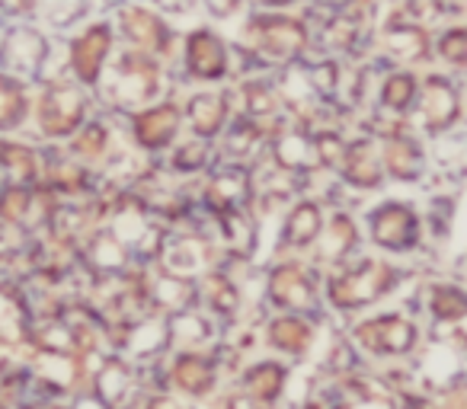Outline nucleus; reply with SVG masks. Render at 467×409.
<instances>
[{
	"label": "nucleus",
	"mask_w": 467,
	"mask_h": 409,
	"mask_svg": "<svg viewBox=\"0 0 467 409\" xmlns=\"http://www.w3.org/2000/svg\"><path fill=\"white\" fill-rule=\"evenodd\" d=\"M349 349L368 368H390V364H413L426 345L420 320L403 311H378L368 317L352 320L343 330Z\"/></svg>",
	"instance_id": "obj_1"
},
{
	"label": "nucleus",
	"mask_w": 467,
	"mask_h": 409,
	"mask_svg": "<svg viewBox=\"0 0 467 409\" xmlns=\"http://www.w3.org/2000/svg\"><path fill=\"white\" fill-rule=\"evenodd\" d=\"M403 272L381 256H358L324 272V307L339 317H356L397 291Z\"/></svg>",
	"instance_id": "obj_2"
},
{
	"label": "nucleus",
	"mask_w": 467,
	"mask_h": 409,
	"mask_svg": "<svg viewBox=\"0 0 467 409\" xmlns=\"http://www.w3.org/2000/svg\"><path fill=\"white\" fill-rule=\"evenodd\" d=\"M97 90H103L106 103L119 112H138L161 103L163 97V67L161 58L144 52H125L109 65Z\"/></svg>",
	"instance_id": "obj_3"
},
{
	"label": "nucleus",
	"mask_w": 467,
	"mask_h": 409,
	"mask_svg": "<svg viewBox=\"0 0 467 409\" xmlns=\"http://www.w3.org/2000/svg\"><path fill=\"white\" fill-rule=\"evenodd\" d=\"M29 116L46 141H71L90 122V90L74 80H46Z\"/></svg>",
	"instance_id": "obj_4"
},
{
	"label": "nucleus",
	"mask_w": 467,
	"mask_h": 409,
	"mask_svg": "<svg viewBox=\"0 0 467 409\" xmlns=\"http://www.w3.org/2000/svg\"><path fill=\"white\" fill-rule=\"evenodd\" d=\"M266 304L273 313H305L324 317V272L314 262L282 260L266 275Z\"/></svg>",
	"instance_id": "obj_5"
},
{
	"label": "nucleus",
	"mask_w": 467,
	"mask_h": 409,
	"mask_svg": "<svg viewBox=\"0 0 467 409\" xmlns=\"http://www.w3.org/2000/svg\"><path fill=\"white\" fill-rule=\"evenodd\" d=\"M214 349L167 352V358L161 362V387L192 406H205L224 383H231Z\"/></svg>",
	"instance_id": "obj_6"
},
{
	"label": "nucleus",
	"mask_w": 467,
	"mask_h": 409,
	"mask_svg": "<svg viewBox=\"0 0 467 409\" xmlns=\"http://www.w3.org/2000/svg\"><path fill=\"white\" fill-rule=\"evenodd\" d=\"M365 228H368V240L375 250L388 256H403L420 250L422 234H426V221H422L420 211L400 199H388L381 205L368 211L365 218Z\"/></svg>",
	"instance_id": "obj_7"
},
{
	"label": "nucleus",
	"mask_w": 467,
	"mask_h": 409,
	"mask_svg": "<svg viewBox=\"0 0 467 409\" xmlns=\"http://www.w3.org/2000/svg\"><path fill=\"white\" fill-rule=\"evenodd\" d=\"M263 349L266 355H275L282 362L295 364H314L317 362L320 345V317H305V313H269L266 323L260 326Z\"/></svg>",
	"instance_id": "obj_8"
},
{
	"label": "nucleus",
	"mask_w": 467,
	"mask_h": 409,
	"mask_svg": "<svg viewBox=\"0 0 467 409\" xmlns=\"http://www.w3.org/2000/svg\"><path fill=\"white\" fill-rule=\"evenodd\" d=\"M247 46L250 52H256V58H266V61H275V65H292L305 55L307 36L305 23L298 20H288V16H250L247 29Z\"/></svg>",
	"instance_id": "obj_9"
},
{
	"label": "nucleus",
	"mask_w": 467,
	"mask_h": 409,
	"mask_svg": "<svg viewBox=\"0 0 467 409\" xmlns=\"http://www.w3.org/2000/svg\"><path fill=\"white\" fill-rule=\"evenodd\" d=\"M295 364L282 362L275 355H256L237 371L234 387L244 390L250 400L263 403L269 409H288L292 400V383H295Z\"/></svg>",
	"instance_id": "obj_10"
},
{
	"label": "nucleus",
	"mask_w": 467,
	"mask_h": 409,
	"mask_svg": "<svg viewBox=\"0 0 467 409\" xmlns=\"http://www.w3.org/2000/svg\"><path fill=\"white\" fill-rule=\"evenodd\" d=\"M375 138H378V144H381V163H384V176H388V179L420 182L422 176H426L429 154L403 118H390Z\"/></svg>",
	"instance_id": "obj_11"
},
{
	"label": "nucleus",
	"mask_w": 467,
	"mask_h": 409,
	"mask_svg": "<svg viewBox=\"0 0 467 409\" xmlns=\"http://www.w3.org/2000/svg\"><path fill=\"white\" fill-rule=\"evenodd\" d=\"M182 122H186L182 103H176V99H161V103L148 106V109L131 112L129 138L144 154H163V150H173L176 144H180Z\"/></svg>",
	"instance_id": "obj_12"
},
{
	"label": "nucleus",
	"mask_w": 467,
	"mask_h": 409,
	"mask_svg": "<svg viewBox=\"0 0 467 409\" xmlns=\"http://www.w3.org/2000/svg\"><path fill=\"white\" fill-rule=\"evenodd\" d=\"M413 118L429 138H441L458 125L461 118V93L451 77L429 74L420 84V99L413 106Z\"/></svg>",
	"instance_id": "obj_13"
},
{
	"label": "nucleus",
	"mask_w": 467,
	"mask_h": 409,
	"mask_svg": "<svg viewBox=\"0 0 467 409\" xmlns=\"http://www.w3.org/2000/svg\"><path fill=\"white\" fill-rule=\"evenodd\" d=\"M254 169L237 167V163H218L202 182V209L208 211V218L254 209Z\"/></svg>",
	"instance_id": "obj_14"
},
{
	"label": "nucleus",
	"mask_w": 467,
	"mask_h": 409,
	"mask_svg": "<svg viewBox=\"0 0 467 409\" xmlns=\"http://www.w3.org/2000/svg\"><path fill=\"white\" fill-rule=\"evenodd\" d=\"M48 39L33 26H16L0 39V71L10 77L33 84L46 77Z\"/></svg>",
	"instance_id": "obj_15"
},
{
	"label": "nucleus",
	"mask_w": 467,
	"mask_h": 409,
	"mask_svg": "<svg viewBox=\"0 0 467 409\" xmlns=\"http://www.w3.org/2000/svg\"><path fill=\"white\" fill-rule=\"evenodd\" d=\"M112 29L106 23H93L87 26L78 39L67 48V71H71V80L87 90H97L103 74L109 71L112 65Z\"/></svg>",
	"instance_id": "obj_16"
},
{
	"label": "nucleus",
	"mask_w": 467,
	"mask_h": 409,
	"mask_svg": "<svg viewBox=\"0 0 467 409\" xmlns=\"http://www.w3.org/2000/svg\"><path fill=\"white\" fill-rule=\"evenodd\" d=\"M269 160L279 169H285V173L298 176V179L324 169L320 154H317V141H314V131L301 128V125H295V122L275 125V131L269 135Z\"/></svg>",
	"instance_id": "obj_17"
},
{
	"label": "nucleus",
	"mask_w": 467,
	"mask_h": 409,
	"mask_svg": "<svg viewBox=\"0 0 467 409\" xmlns=\"http://www.w3.org/2000/svg\"><path fill=\"white\" fill-rule=\"evenodd\" d=\"M231 71V55L227 46L208 29H195L186 36V52H182V74L195 84H221Z\"/></svg>",
	"instance_id": "obj_18"
},
{
	"label": "nucleus",
	"mask_w": 467,
	"mask_h": 409,
	"mask_svg": "<svg viewBox=\"0 0 467 409\" xmlns=\"http://www.w3.org/2000/svg\"><path fill=\"white\" fill-rule=\"evenodd\" d=\"M358 243H362V230H358L356 218L349 211H333L327 218L324 230H320L317 243L311 250V262L320 272H330V269L343 266L356 256Z\"/></svg>",
	"instance_id": "obj_19"
},
{
	"label": "nucleus",
	"mask_w": 467,
	"mask_h": 409,
	"mask_svg": "<svg viewBox=\"0 0 467 409\" xmlns=\"http://www.w3.org/2000/svg\"><path fill=\"white\" fill-rule=\"evenodd\" d=\"M195 288H199V311H205L221 330L241 320L244 291H241V285L234 281L231 272H224V269H218V266L208 269L202 279H195Z\"/></svg>",
	"instance_id": "obj_20"
},
{
	"label": "nucleus",
	"mask_w": 467,
	"mask_h": 409,
	"mask_svg": "<svg viewBox=\"0 0 467 409\" xmlns=\"http://www.w3.org/2000/svg\"><path fill=\"white\" fill-rule=\"evenodd\" d=\"M182 116L192 131V138L202 141H218L234 122V97L224 90H199L186 99Z\"/></svg>",
	"instance_id": "obj_21"
},
{
	"label": "nucleus",
	"mask_w": 467,
	"mask_h": 409,
	"mask_svg": "<svg viewBox=\"0 0 467 409\" xmlns=\"http://www.w3.org/2000/svg\"><path fill=\"white\" fill-rule=\"evenodd\" d=\"M339 179L358 192H375L384 186V163H381V144L375 135L352 138L346 144L343 163H339Z\"/></svg>",
	"instance_id": "obj_22"
},
{
	"label": "nucleus",
	"mask_w": 467,
	"mask_h": 409,
	"mask_svg": "<svg viewBox=\"0 0 467 409\" xmlns=\"http://www.w3.org/2000/svg\"><path fill=\"white\" fill-rule=\"evenodd\" d=\"M324 224H327V215L317 199L307 195V199L292 201L288 215L282 218V234H279L282 250H288V253H307V250H314Z\"/></svg>",
	"instance_id": "obj_23"
},
{
	"label": "nucleus",
	"mask_w": 467,
	"mask_h": 409,
	"mask_svg": "<svg viewBox=\"0 0 467 409\" xmlns=\"http://www.w3.org/2000/svg\"><path fill=\"white\" fill-rule=\"evenodd\" d=\"M119 23H122V36L129 39L131 52H144L150 58L170 55V29L163 26L157 14L144 7H125L119 14Z\"/></svg>",
	"instance_id": "obj_24"
},
{
	"label": "nucleus",
	"mask_w": 467,
	"mask_h": 409,
	"mask_svg": "<svg viewBox=\"0 0 467 409\" xmlns=\"http://www.w3.org/2000/svg\"><path fill=\"white\" fill-rule=\"evenodd\" d=\"M48 150H39L29 141L16 138H0V176L14 186H39L46 173Z\"/></svg>",
	"instance_id": "obj_25"
},
{
	"label": "nucleus",
	"mask_w": 467,
	"mask_h": 409,
	"mask_svg": "<svg viewBox=\"0 0 467 409\" xmlns=\"http://www.w3.org/2000/svg\"><path fill=\"white\" fill-rule=\"evenodd\" d=\"M214 230H218V240L224 247V253L237 262L254 260L256 247H260V228H256L254 209H237L224 211V215H214Z\"/></svg>",
	"instance_id": "obj_26"
},
{
	"label": "nucleus",
	"mask_w": 467,
	"mask_h": 409,
	"mask_svg": "<svg viewBox=\"0 0 467 409\" xmlns=\"http://www.w3.org/2000/svg\"><path fill=\"white\" fill-rule=\"evenodd\" d=\"M170 326V352H195V349H214L221 343V326L208 317L205 311H180L167 317Z\"/></svg>",
	"instance_id": "obj_27"
},
{
	"label": "nucleus",
	"mask_w": 467,
	"mask_h": 409,
	"mask_svg": "<svg viewBox=\"0 0 467 409\" xmlns=\"http://www.w3.org/2000/svg\"><path fill=\"white\" fill-rule=\"evenodd\" d=\"M273 131L275 128H269V125H263V122H254V118L234 116V122L227 125V131L218 138L221 141V148H218L221 163L247 167V160H254V157L260 154L263 144H269V135H273Z\"/></svg>",
	"instance_id": "obj_28"
},
{
	"label": "nucleus",
	"mask_w": 467,
	"mask_h": 409,
	"mask_svg": "<svg viewBox=\"0 0 467 409\" xmlns=\"http://www.w3.org/2000/svg\"><path fill=\"white\" fill-rule=\"evenodd\" d=\"M237 103H241L244 118H254V122H263V125H269V128L285 122V118H279L282 97L269 80H260V77L244 80V84L237 87Z\"/></svg>",
	"instance_id": "obj_29"
},
{
	"label": "nucleus",
	"mask_w": 467,
	"mask_h": 409,
	"mask_svg": "<svg viewBox=\"0 0 467 409\" xmlns=\"http://www.w3.org/2000/svg\"><path fill=\"white\" fill-rule=\"evenodd\" d=\"M67 154L90 169L99 167V163H109L112 160V128L103 118H90V122L67 141Z\"/></svg>",
	"instance_id": "obj_30"
},
{
	"label": "nucleus",
	"mask_w": 467,
	"mask_h": 409,
	"mask_svg": "<svg viewBox=\"0 0 467 409\" xmlns=\"http://www.w3.org/2000/svg\"><path fill=\"white\" fill-rule=\"evenodd\" d=\"M426 311H429V320H432L441 332L454 330V326L467 320V291L451 285V281H439V285L429 288Z\"/></svg>",
	"instance_id": "obj_31"
},
{
	"label": "nucleus",
	"mask_w": 467,
	"mask_h": 409,
	"mask_svg": "<svg viewBox=\"0 0 467 409\" xmlns=\"http://www.w3.org/2000/svg\"><path fill=\"white\" fill-rule=\"evenodd\" d=\"M33 99H29V84L10 77L0 71V138H10L29 122Z\"/></svg>",
	"instance_id": "obj_32"
},
{
	"label": "nucleus",
	"mask_w": 467,
	"mask_h": 409,
	"mask_svg": "<svg viewBox=\"0 0 467 409\" xmlns=\"http://www.w3.org/2000/svg\"><path fill=\"white\" fill-rule=\"evenodd\" d=\"M420 84L422 80L413 71H390L378 90L381 112H388L390 118H407V112H413L416 99H420Z\"/></svg>",
	"instance_id": "obj_33"
},
{
	"label": "nucleus",
	"mask_w": 467,
	"mask_h": 409,
	"mask_svg": "<svg viewBox=\"0 0 467 409\" xmlns=\"http://www.w3.org/2000/svg\"><path fill=\"white\" fill-rule=\"evenodd\" d=\"M384 55L403 65H413L429 55V36L416 23H388L384 26Z\"/></svg>",
	"instance_id": "obj_34"
},
{
	"label": "nucleus",
	"mask_w": 467,
	"mask_h": 409,
	"mask_svg": "<svg viewBox=\"0 0 467 409\" xmlns=\"http://www.w3.org/2000/svg\"><path fill=\"white\" fill-rule=\"evenodd\" d=\"M214 141H202V138H189V141L176 144L170 150V169L176 176H199V173H212L214 163Z\"/></svg>",
	"instance_id": "obj_35"
},
{
	"label": "nucleus",
	"mask_w": 467,
	"mask_h": 409,
	"mask_svg": "<svg viewBox=\"0 0 467 409\" xmlns=\"http://www.w3.org/2000/svg\"><path fill=\"white\" fill-rule=\"evenodd\" d=\"M439 58L451 67H467V29H448L439 39Z\"/></svg>",
	"instance_id": "obj_36"
},
{
	"label": "nucleus",
	"mask_w": 467,
	"mask_h": 409,
	"mask_svg": "<svg viewBox=\"0 0 467 409\" xmlns=\"http://www.w3.org/2000/svg\"><path fill=\"white\" fill-rule=\"evenodd\" d=\"M84 10H87L84 0H48V20L55 26H71Z\"/></svg>",
	"instance_id": "obj_37"
},
{
	"label": "nucleus",
	"mask_w": 467,
	"mask_h": 409,
	"mask_svg": "<svg viewBox=\"0 0 467 409\" xmlns=\"http://www.w3.org/2000/svg\"><path fill=\"white\" fill-rule=\"evenodd\" d=\"M205 7L212 16H218V20H224V16H231L234 10L241 7V0H205Z\"/></svg>",
	"instance_id": "obj_38"
},
{
	"label": "nucleus",
	"mask_w": 467,
	"mask_h": 409,
	"mask_svg": "<svg viewBox=\"0 0 467 409\" xmlns=\"http://www.w3.org/2000/svg\"><path fill=\"white\" fill-rule=\"evenodd\" d=\"M36 0H0V14H7V16H23L33 10Z\"/></svg>",
	"instance_id": "obj_39"
},
{
	"label": "nucleus",
	"mask_w": 467,
	"mask_h": 409,
	"mask_svg": "<svg viewBox=\"0 0 467 409\" xmlns=\"http://www.w3.org/2000/svg\"><path fill=\"white\" fill-rule=\"evenodd\" d=\"M163 10H170V14H186L189 7H192V0H157Z\"/></svg>",
	"instance_id": "obj_40"
},
{
	"label": "nucleus",
	"mask_w": 467,
	"mask_h": 409,
	"mask_svg": "<svg viewBox=\"0 0 467 409\" xmlns=\"http://www.w3.org/2000/svg\"><path fill=\"white\" fill-rule=\"evenodd\" d=\"M10 256H14V247H10V240H7V230L0 228V266L10 262Z\"/></svg>",
	"instance_id": "obj_41"
},
{
	"label": "nucleus",
	"mask_w": 467,
	"mask_h": 409,
	"mask_svg": "<svg viewBox=\"0 0 467 409\" xmlns=\"http://www.w3.org/2000/svg\"><path fill=\"white\" fill-rule=\"evenodd\" d=\"M260 4H266V7H288L295 0H260Z\"/></svg>",
	"instance_id": "obj_42"
},
{
	"label": "nucleus",
	"mask_w": 467,
	"mask_h": 409,
	"mask_svg": "<svg viewBox=\"0 0 467 409\" xmlns=\"http://www.w3.org/2000/svg\"><path fill=\"white\" fill-rule=\"evenodd\" d=\"M352 7H365V4H368V0H349Z\"/></svg>",
	"instance_id": "obj_43"
},
{
	"label": "nucleus",
	"mask_w": 467,
	"mask_h": 409,
	"mask_svg": "<svg viewBox=\"0 0 467 409\" xmlns=\"http://www.w3.org/2000/svg\"><path fill=\"white\" fill-rule=\"evenodd\" d=\"M0 179H4V176H0ZM0 189H4V186H0Z\"/></svg>",
	"instance_id": "obj_44"
}]
</instances>
